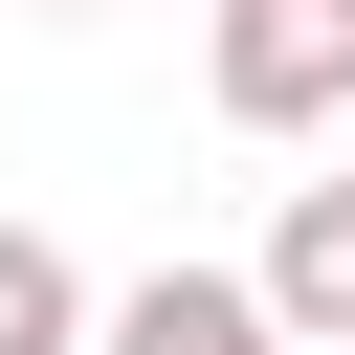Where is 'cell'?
Listing matches in <instances>:
<instances>
[{"label":"cell","instance_id":"6da1fadb","mask_svg":"<svg viewBox=\"0 0 355 355\" xmlns=\"http://www.w3.org/2000/svg\"><path fill=\"white\" fill-rule=\"evenodd\" d=\"M200 89H222L244 133L355 111V0H222V22H200Z\"/></svg>","mask_w":355,"mask_h":355},{"label":"cell","instance_id":"7a4b0ae2","mask_svg":"<svg viewBox=\"0 0 355 355\" xmlns=\"http://www.w3.org/2000/svg\"><path fill=\"white\" fill-rule=\"evenodd\" d=\"M244 311H266L288 355H355V178H288V222H266Z\"/></svg>","mask_w":355,"mask_h":355},{"label":"cell","instance_id":"3957f363","mask_svg":"<svg viewBox=\"0 0 355 355\" xmlns=\"http://www.w3.org/2000/svg\"><path fill=\"white\" fill-rule=\"evenodd\" d=\"M89 355H288V333L244 311V266H133V288L89 311Z\"/></svg>","mask_w":355,"mask_h":355},{"label":"cell","instance_id":"277c9868","mask_svg":"<svg viewBox=\"0 0 355 355\" xmlns=\"http://www.w3.org/2000/svg\"><path fill=\"white\" fill-rule=\"evenodd\" d=\"M0 355H89V266L44 222H0Z\"/></svg>","mask_w":355,"mask_h":355},{"label":"cell","instance_id":"5b68a950","mask_svg":"<svg viewBox=\"0 0 355 355\" xmlns=\"http://www.w3.org/2000/svg\"><path fill=\"white\" fill-rule=\"evenodd\" d=\"M44 22H89V0H44Z\"/></svg>","mask_w":355,"mask_h":355}]
</instances>
